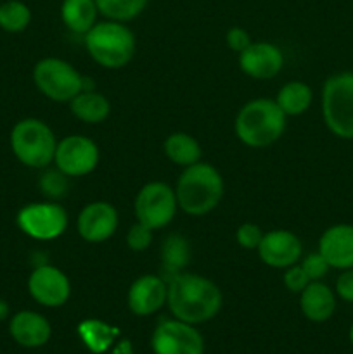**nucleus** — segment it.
I'll use <instances>...</instances> for the list:
<instances>
[{
  "instance_id": "1a4fd4ad",
  "label": "nucleus",
  "mask_w": 353,
  "mask_h": 354,
  "mask_svg": "<svg viewBox=\"0 0 353 354\" xmlns=\"http://www.w3.org/2000/svg\"><path fill=\"white\" fill-rule=\"evenodd\" d=\"M17 227L35 241H54L68 227V213L61 204L33 203L17 213Z\"/></svg>"
},
{
  "instance_id": "f8f14e48",
  "label": "nucleus",
  "mask_w": 353,
  "mask_h": 354,
  "mask_svg": "<svg viewBox=\"0 0 353 354\" xmlns=\"http://www.w3.org/2000/svg\"><path fill=\"white\" fill-rule=\"evenodd\" d=\"M28 292L38 304L47 308L62 306L69 299L71 283L66 273L52 265H42L28 279Z\"/></svg>"
},
{
  "instance_id": "72a5a7b5",
  "label": "nucleus",
  "mask_w": 353,
  "mask_h": 354,
  "mask_svg": "<svg viewBox=\"0 0 353 354\" xmlns=\"http://www.w3.org/2000/svg\"><path fill=\"white\" fill-rule=\"evenodd\" d=\"M336 294L346 303H353V268L341 270L336 280Z\"/></svg>"
},
{
  "instance_id": "473e14b6",
  "label": "nucleus",
  "mask_w": 353,
  "mask_h": 354,
  "mask_svg": "<svg viewBox=\"0 0 353 354\" xmlns=\"http://www.w3.org/2000/svg\"><path fill=\"white\" fill-rule=\"evenodd\" d=\"M225 41H227V47L230 48V50L237 52V54H241L242 50H246V48L253 44L248 31H246L244 28H239V26L230 28V30L227 31Z\"/></svg>"
},
{
  "instance_id": "4be33fe9",
  "label": "nucleus",
  "mask_w": 353,
  "mask_h": 354,
  "mask_svg": "<svg viewBox=\"0 0 353 354\" xmlns=\"http://www.w3.org/2000/svg\"><path fill=\"white\" fill-rule=\"evenodd\" d=\"M190 261V245L183 235H168L161 248V270L165 273L163 279L168 280L185 270Z\"/></svg>"
},
{
  "instance_id": "9d476101",
  "label": "nucleus",
  "mask_w": 353,
  "mask_h": 354,
  "mask_svg": "<svg viewBox=\"0 0 353 354\" xmlns=\"http://www.w3.org/2000/svg\"><path fill=\"white\" fill-rule=\"evenodd\" d=\"M54 162L66 176H85L96 169L99 162V147L83 135H69L57 142Z\"/></svg>"
},
{
  "instance_id": "2f4dec72",
  "label": "nucleus",
  "mask_w": 353,
  "mask_h": 354,
  "mask_svg": "<svg viewBox=\"0 0 353 354\" xmlns=\"http://www.w3.org/2000/svg\"><path fill=\"white\" fill-rule=\"evenodd\" d=\"M284 286L291 290V292H300L311 282L308 279V275L305 273V270L301 268V265H293L289 268H286V273H284Z\"/></svg>"
},
{
  "instance_id": "c85d7f7f",
  "label": "nucleus",
  "mask_w": 353,
  "mask_h": 354,
  "mask_svg": "<svg viewBox=\"0 0 353 354\" xmlns=\"http://www.w3.org/2000/svg\"><path fill=\"white\" fill-rule=\"evenodd\" d=\"M152 242V230L149 227H145L144 223L137 221L135 225H132L130 230L127 234V245L128 249L135 252H142L151 245Z\"/></svg>"
},
{
  "instance_id": "aec40b11",
  "label": "nucleus",
  "mask_w": 353,
  "mask_h": 354,
  "mask_svg": "<svg viewBox=\"0 0 353 354\" xmlns=\"http://www.w3.org/2000/svg\"><path fill=\"white\" fill-rule=\"evenodd\" d=\"M69 109L73 116L89 124H99L109 116L111 102L99 92L83 90L69 100Z\"/></svg>"
},
{
  "instance_id": "cd10ccee",
  "label": "nucleus",
  "mask_w": 353,
  "mask_h": 354,
  "mask_svg": "<svg viewBox=\"0 0 353 354\" xmlns=\"http://www.w3.org/2000/svg\"><path fill=\"white\" fill-rule=\"evenodd\" d=\"M38 185H40L44 196L51 197V199H61L68 192V180H66L64 173L59 169H48L47 173H44Z\"/></svg>"
},
{
  "instance_id": "0eeeda50",
  "label": "nucleus",
  "mask_w": 353,
  "mask_h": 354,
  "mask_svg": "<svg viewBox=\"0 0 353 354\" xmlns=\"http://www.w3.org/2000/svg\"><path fill=\"white\" fill-rule=\"evenodd\" d=\"M85 80L69 62L57 57H45L33 68V82L47 99L69 102L85 90Z\"/></svg>"
},
{
  "instance_id": "2eb2a0df",
  "label": "nucleus",
  "mask_w": 353,
  "mask_h": 354,
  "mask_svg": "<svg viewBox=\"0 0 353 354\" xmlns=\"http://www.w3.org/2000/svg\"><path fill=\"white\" fill-rule=\"evenodd\" d=\"M242 73L255 80H270L280 73L284 54L277 45L269 41H256L239 54Z\"/></svg>"
},
{
  "instance_id": "b1692460",
  "label": "nucleus",
  "mask_w": 353,
  "mask_h": 354,
  "mask_svg": "<svg viewBox=\"0 0 353 354\" xmlns=\"http://www.w3.org/2000/svg\"><path fill=\"white\" fill-rule=\"evenodd\" d=\"M314 100V92L303 82H289L279 90L275 102L286 116H300L307 113Z\"/></svg>"
},
{
  "instance_id": "39448f33",
  "label": "nucleus",
  "mask_w": 353,
  "mask_h": 354,
  "mask_svg": "<svg viewBox=\"0 0 353 354\" xmlns=\"http://www.w3.org/2000/svg\"><path fill=\"white\" fill-rule=\"evenodd\" d=\"M10 149L21 165L42 169L54 162L57 140L45 121L26 118L14 124L10 131Z\"/></svg>"
},
{
  "instance_id": "a878e982",
  "label": "nucleus",
  "mask_w": 353,
  "mask_h": 354,
  "mask_svg": "<svg viewBox=\"0 0 353 354\" xmlns=\"http://www.w3.org/2000/svg\"><path fill=\"white\" fill-rule=\"evenodd\" d=\"M31 23V10L21 0H6L0 3V28L7 33H21Z\"/></svg>"
},
{
  "instance_id": "f03ea898",
  "label": "nucleus",
  "mask_w": 353,
  "mask_h": 354,
  "mask_svg": "<svg viewBox=\"0 0 353 354\" xmlns=\"http://www.w3.org/2000/svg\"><path fill=\"white\" fill-rule=\"evenodd\" d=\"M224 178L210 162L187 166L176 182V203L190 216H204L220 204L224 197Z\"/></svg>"
},
{
  "instance_id": "412c9836",
  "label": "nucleus",
  "mask_w": 353,
  "mask_h": 354,
  "mask_svg": "<svg viewBox=\"0 0 353 354\" xmlns=\"http://www.w3.org/2000/svg\"><path fill=\"white\" fill-rule=\"evenodd\" d=\"M99 9L96 0H64L61 6V17L66 28L73 33L85 35L93 28Z\"/></svg>"
},
{
  "instance_id": "393cba45",
  "label": "nucleus",
  "mask_w": 353,
  "mask_h": 354,
  "mask_svg": "<svg viewBox=\"0 0 353 354\" xmlns=\"http://www.w3.org/2000/svg\"><path fill=\"white\" fill-rule=\"evenodd\" d=\"M78 334L90 351L100 354L109 349L120 330L100 320H85L78 325Z\"/></svg>"
},
{
  "instance_id": "6ab92c4d",
  "label": "nucleus",
  "mask_w": 353,
  "mask_h": 354,
  "mask_svg": "<svg viewBox=\"0 0 353 354\" xmlns=\"http://www.w3.org/2000/svg\"><path fill=\"white\" fill-rule=\"evenodd\" d=\"M301 311L315 324L329 320L336 311V294L320 280H314L301 290Z\"/></svg>"
},
{
  "instance_id": "f257e3e1",
  "label": "nucleus",
  "mask_w": 353,
  "mask_h": 354,
  "mask_svg": "<svg viewBox=\"0 0 353 354\" xmlns=\"http://www.w3.org/2000/svg\"><path fill=\"white\" fill-rule=\"evenodd\" d=\"M166 303L176 320L197 325L211 320L220 311L224 297L215 282L196 273L182 272L166 280Z\"/></svg>"
},
{
  "instance_id": "7c9ffc66",
  "label": "nucleus",
  "mask_w": 353,
  "mask_h": 354,
  "mask_svg": "<svg viewBox=\"0 0 353 354\" xmlns=\"http://www.w3.org/2000/svg\"><path fill=\"white\" fill-rule=\"evenodd\" d=\"M263 230L255 223H242L241 227L237 228V234H235V239H237V244L241 245L242 249H258L260 242L263 239Z\"/></svg>"
},
{
  "instance_id": "4468645a",
  "label": "nucleus",
  "mask_w": 353,
  "mask_h": 354,
  "mask_svg": "<svg viewBox=\"0 0 353 354\" xmlns=\"http://www.w3.org/2000/svg\"><path fill=\"white\" fill-rule=\"evenodd\" d=\"M260 259L272 268H289L296 265L303 252L298 235L289 230H272L263 235L258 245Z\"/></svg>"
},
{
  "instance_id": "423d86ee",
  "label": "nucleus",
  "mask_w": 353,
  "mask_h": 354,
  "mask_svg": "<svg viewBox=\"0 0 353 354\" xmlns=\"http://www.w3.org/2000/svg\"><path fill=\"white\" fill-rule=\"evenodd\" d=\"M322 116L332 135L353 140V73H338L325 80Z\"/></svg>"
},
{
  "instance_id": "9b49d317",
  "label": "nucleus",
  "mask_w": 353,
  "mask_h": 354,
  "mask_svg": "<svg viewBox=\"0 0 353 354\" xmlns=\"http://www.w3.org/2000/svg\"><path fill=\"white\" fill-rule=\"evenodd\" d=\"M154 354H203L204 341L194 325L182 320H163L152 334Z\"/></svg>"
},
{
  "instance_id": "5701e85b",
  "label": "nucleus",
  "mask_w": 353,
  "mask_h": 354,
  "mask_svg": "<svg viewBox=\"0 0 353 354\" xmlns=\"http://www.w3.org/2000/svg\"><path fill=\"white\" fill-rule=\"evenodd\" d=\"M165 154L166 158L170 159L175 165L183 166H192L196 162L201 161V145L192 135L183 133V131H176V133H172L165 140Z\"/></svg>"
},
{
  "instance_id": "ddd939ff",
  "label": "nucleus",
  "mask_w": 353,
  "mask_h": 354,
  "mask_svg": "<svg viewBox=\"0 0 353 354\" xmlns=\"http://www.w3.org/2000/svg\"><path fill=\"white\" fill-rule=\"evenodd\" d=\"M76 228L83 241L99 244L107 241L114 235L118 228V211L113 204L97 201V203L87 204L78 214Z\"/></svg>"
},
{
  "instance_id": "bb28decb",
  "label": "nucleus",
  "mask_w": 353,
  "mask_h": 354,
  "mask_svg": "<svg viewBox=\"0 0 353 354\" xmlns=\"http://www.w3.org/2000/svg\"><path fill=\"white\" fill-rule=\"evenodd\" d=\"M147 2L149 0H96V6L107 19L127 23L135 19L145 9Z\"/></svg>"
},
{
  "instance_id": "20e7f679",
  "label": "nucleus",
  "mask_w": 353,
  "mask_h": 354,
  "mask_svg": "<svg viewBox=\"0 0 353 354\" xmlns=\"http://www.w3.org/2000/svg\"><path fill=\"white\" fill-rule=\"evenodd\" d=\"M85 47L97 64L107 69H120L135 55V35L120 21H102L85 33Z\"/></svg>"
},
{
  "instance_id": "e433bc0d",
  "label": "nucleus",
  "mask_w": 353,
  "mask_h": 354,
  "mask_svg": "<svg viewBox=\"0 0 353 354\" xmlns=\"http://www.w3.org/2000/svg\"><path fill=\"white\" fill-rule=\"evenodd\" d=\"M350 342H352V344H353V324H352V327H350Z\"/></svg>"
},
{
  "instance_id": "6e6552de",
  "label": "nucleus",
  "mask_w": 353,
  "mask_h": 354,
  "mask_svg": "<svg viewBox=\"0 0 353 354\" xmlns=\"http://www.w3.org/2000/svg\"><path fill=\"white\" fill-rule=\"evenodd\" d=\"M135 216L151 230L168 227L176 213V194L163 182H151L138 190L135 197Z\"/></svg>"
},
{
  "instance_id": "f3484780",
  "label": "nucleus",
  "mask_w": 353,
  "mask_h": 354,
  "mask_svg": "<svg viewBox=\"0 0 353 354\" xmlns=\"http://www.w3.org/2000/svg\"><path fill=\"white\" fill-rule=\"evenodd\" d=\"M318 252L331 268H353V225L338 223L324 230L318 239Z\"/></svg>"
},
{
  "instance_id": "f704fd0d",
  "label": "nucleus",
  "mask_w": 353,
  "mask_h": 354,
  "mask_svg": "<svg viewBox=\"0 0 353 354\" xmlns=\"http://www.w3.org/2000/svg\"><path fill=\"white\" fill-rule=\"evenodd\" d=\"M111 354H134V351H132L130 341H121L120 344L113 349V353Z\"/></svg>"
},
{
  "instance_id": "7ed1b4c3",
  "label": "nucleus",
  "mask_w": 353,
  "mask_h": 354,
  "mask_svg": "<svg viewBox=\"0 0 353 354\" xmlns=\"http://www.w3.org/2000/svg\"><path fill=\"white\" fill-rule=\"evenodd\" d=\"M286 114L275 100L255 99L244 104L235 118V135L244 145L263 149L282 137Z\"/></svg>"
},
{
  "instance_id": "c9c22d12",
  "label": "nucleus",
  "mask_w": 353,
  "mask_h": 354,
  "mask_svg": "<svg viewBox=\"0 0 353 354\" xmlns=\"http://www.w3.org/2000/svg\"><path fill=\"white\" fill-rule=\"evenodd\" d=\"M7 313H9V306H7L6 301L0 299V320H2V318H6Z\"/></svg>"
},
{
  "instance_id": "dca6fc26",
  "label": "nucleus",
  "mask_w": 353,
  "mask_h": 354,
  "mask_svg": "<svg viewBox=\"0 0 353 354\" xmlns=\"http://www.w3.org/2000/svg\"><path fill=\"white\" fill-rule=\"evenodd\" d=\"M168 283L163 277L142 275L128 290V308L137 317H147L161 310L166 303Z\"/></svg>"
},
{
  "instance_id": "c756f323",
  "label": "nucleus",
  "mask_w": 353,
  "mask_h": 354,
  "mask_svg": "<svg viewBox=\"0 0 353 354\" xmlns=\"http://www.w3.org/2000/svg\"><path fill=\"white\" fill-rule=\"evenodd\" d=\"M301 268L305 270V273L308 275V279L314 282V280H322L329 272V263L325 261L324 256L320 252H311L307 258L301 261Z\"/></svg>"
},
{
  "instance_id": "a211bd4d",
  "label": "nucleus",
  "mask_w": 353,
  "mask_h": 354,
  "mask_svg": "<svg viewBox=\"0 0 353 354\" xmlns=\"http://www.w3.org/2000/svg\"><path fill=\"white\" fill-rule=\"evenodd\" d=\"M9 332L17 344L24 348H40L51 339V324L35 311H19L10 318Z\"/></svg>"
}]
</instances>
